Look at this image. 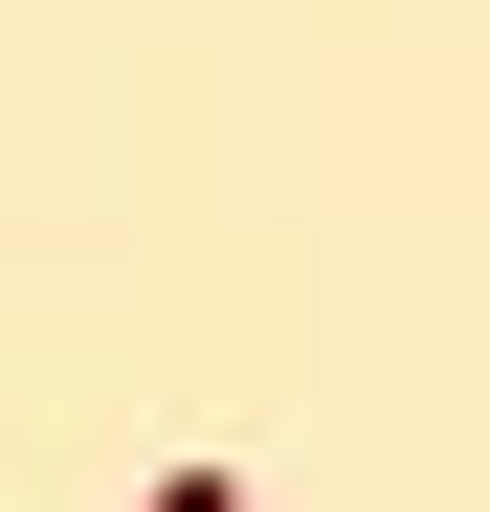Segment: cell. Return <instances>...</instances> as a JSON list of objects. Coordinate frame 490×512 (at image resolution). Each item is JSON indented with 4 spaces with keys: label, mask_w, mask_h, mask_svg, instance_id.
Wrapping results in <instances>:
<instances>
[{
    "label": "cell",
    "mask_w": 490,
    "mask_h": 512,
    "mask_svg": "<svg viewBox=\"0 0 490 512\" xmlns=\"http://www.w3.org/2000/svg\"><path fill=\"white\" fill-rule=\"evenodd\" d=\"M156 512H245V490H223V468H156Z\"/></svg>",
    "instance_id": "cell-1"
}]
</instances>
